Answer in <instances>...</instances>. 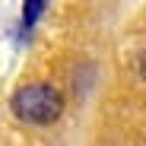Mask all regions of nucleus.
Listing matches in <instances>:
<instances>
[{
    "instance_id": "f257e3e1",
    "label": "nucleus",
    "mask_w": 146,
    "mask_h": 146,
    "mask_svg": "<svg viewBox=\"0 0 146 146\" xmlns=\"http://www.w3.org/2000/svg\"><path fill=\"white\" fill-rule=\"evenodd\" d=\"M10 108L19 121L35 127H48L54 124L64 111V95L51 86V83H29V86H19L10 99Z\"/></svg>"
},
{
    "instance_id": "f03ea898",
    "label": "nucleus",
    "mask_w": 146,
    "mask_h": 146,
    "mask_svg": "<svg viewBox=\"0 0 146 146\" xmlns=\"http://www.w3.org/2000/svg\"><path fill=\"white\" fill-rule=\"evenodd\" d=\"M44 10H48V0H22V29H35Z\"/></svg>"
}]
</instances>
